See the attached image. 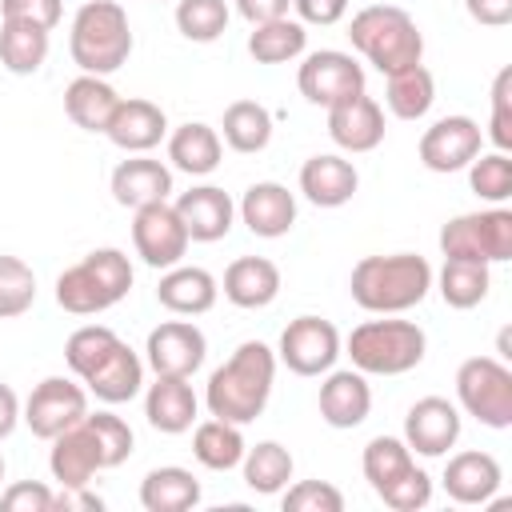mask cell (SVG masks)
<instances>
[{
	"label": "cell",
	"instance_id": "obj_1",
	"mask_svg": "<svg viewBox=\"0 0 512 512\" xmlns=\"http://www.w3.org/2000/svg\"><path fill=\"white\" fill-rule=\"evenodd\" d=\"M276 384V352L260 340H244L204 384L208 416H220L228 424H252L264 416Z\"/></svg>",
	"mask_w": 512,
	"mask_h": 512
},
{
	"label": "cell",
	"instance_id": "obj_11",
	"mask_svg": "<svg viewBox=\"0 0 512 512\" xmlns=\"http://www.w3.org/2000/svg\"><path fill=\"white\" fill-rule=\"evenodd\" d=\"M188 244H192V236L168 200H156V204H144L132 212V248L148 268L164 272V268L180 264Z\"/></svg>",
	"mask_w": 512,
	"mask_h": 512
},
{
	"label": "cell",
	"instance_id": "obj_21",
	"mask_svg": "<svg viewBox=\"0 0 512 512\" xmlns=\"http://www.w3.org/2000/svg\"><path fill=\"white\" fill-rule=\"evenodd\" d=\"M440 484H444L448 500H456V504H488L504 484V468L492 452L468 448V452L448 456Z\"/></svg>",
	"mask_w": 512,
	"mask_h": 512
},
{
	"label": "cell",
	"instance_id": "obj_6",
	"mask_svg": "<svg viewBox=\"0 0 512 512\" xmlns=\"http://www.w3.org/2000/svg\"><path fill=\"white\" fill-rule=\"evenodd\" d=\"M344 352H348L352 368H360L364 376H404V372L420 368V360L428 352V336L416 320L376 316L348 332Z\"/></svg>",
	"mask_w": 512,
	"mask_h": 512
},
{
	"label": "cell",
	"instance_id": "obj_50",
	"mask_svg": "<svg viewBox=\"0 0 512 512\" xmlns=\"http://www.w3.org/2000/svg\"><path fill=\"white\" fill-rule=\"evenodd\" d=\"M300 24H316V28H332L348 16V0H292Z\"/></svg>",
	"mask_w": 512,
	"mask_h": 512
},
{
	"label": "cell",
	"instance_id": "obj_9",
	"mask_svg": "<svg viewBox=\"0 0 512 512\" xmlns=\"http://www.w3.org/2000/svg\"><path fill=\"white\" fill-rule=\"evenodd\" d=\"M340 352H344V336H340V328L332 320H324V316H296L280 332L276 364H284L296 376H324L328 368H336Z\"/></svg>",
	"mask_w": 512,
	"mask_h": 512
},
{
	"label": "cell",
	"instance_id": "obj_38",
	"mask_svg": "<svg viewBox=\"0 0 512 512\" xmlns=\"http://www.w3.org/2000/svg\"><path fill=\"white\" fill-rule=\"evenodd\" d=\"M48 32L32 28V24H16V20H0V64L12 76H32L44 68L48 60Z\"/></svg>",
	"mask_w": 512,
	"mask_h": 512
},
{
	"label": "cell",
	"instance_id": "obj_52",
	"mask_svg": "<svg viewBox=\"0 0 512 512\" xmlns=\"http://www.w3.org/2000/svg\"><path fill=\"white\" fill-rule=\"evenodd\" d=\"M468 16L484 28H504L512 24V0H464Z\"/></svg>",
	"mask_w": 512,
	"mask_h": 512
},
{
	"label": "cell",
	"instance_id": "obj_29",
	"mask_svg": "<svg viewBox=\"0 0 512 512\" xmlns=\"http://www.w3.org/2000/svg\"><path fill=\"white\" fill-rule=\"evenodd\" d=\"M220 156H224V140L204 120H188V124H180V128L168 132V160L184 176H208V172H216L220 168Z\"/></svg>",
	"mask_w": 512,
	"mask_h": 512
},
{
	"label": "cell",
	"instance_id": "obj_49",
	"mask_svg": "<svg viewBox=\"0 0 512 512\" xmlns=\"http://www.w3.org/2000/svg\"><path fill=\"white\" fill-rule=\"evenodd\" d=\"M52 488L40 480H16L0 492V508L4 512H52Z\"/></svg>",
	"mask_w": 512,
	"mask_h": 512
},
{
	"label": "cell",
	"instance_id": "obj_40",
	"mask_svg": "<svg viewBox=\"0 0 512 512\" xmlns=\"http://www.w3.org/2000/svg\"><path fill=\"white\" fill-rule=\"evenodd\" d=\"M232 12L228 0H176V28L192 44H212L224 36Z\"/></svg>",
	"mask_w": 512,
	"mask_h": 512
},
{
	"label": "cell",
	"instance_id": "obj_12",
	"mask_svg": "<svg viewBox=\"0 0 512 512\" xmlns=\"http://www.w3.org/2000/svg\"><path fill=\"white\" fill-rule=\"evenodd\" d=\"M296 88L308 104L316 108H332L356 92H364V68L352 60V52L340 48H320L308 52L300 72H296Z\"/></svg>",
	"mask_w": 512,
	"mask_h": 512
},
{
	"label": "cell",
	"instance_id": "obj_51",
	"mask_svg": "<svg viewBox=\"0 0 512 512\" xmlns=\"http://www.w3.org/2000/svg\"><path fill=\"white\" fill-rule=\"evenodd\" d=\"M104 500L88 488V484H76V488H60L52 496V512H100Z\"/></svg>",
	"mask_w": 512,
	"mask_h": 512
},
{
	"label": "cell",
	"instance_id": "obj_14",
	"mask_svg": "<svg viewBox=\"0 0 512 512\" xmlns=\"http://www.w3.org/2000/svg\"><path fill=\"white\" fill-rule=\"evenodd\" d=\"M208 356V336L196 328V320H164L144 340V364L156 376H196Z\"/></svg>",
	"mask_w": 512,
	"mask_h": 512
},
{
	"label": "cell",
	"instance_id": "obj_18",
	"mask_svg": "<svg viewBox=\"0 0 512 512\" xmlns=\"http://www.w3.org/2000/svg\"><path fill=\"white\" fill-rule=\"evenodd\" d=\"M328 136L340 152H372L384 144V108L368 92H356L328 108Z\"/></svg>",
	"mask_w": 512,
	"mask_h": 512
},
{
	"label": "cell",
	"instance_id": "obj_45",
	"mask_svg": "<svg viewBox=\"0 0 512 512\" xmlns=\"http://www.w3.org/2000/svg\"><path fill=\"white\" fill-rule=\"evenodd\" d=\"M88 424L96 432V444L104 452V464L108 468H120L132 456V448H136V436H132L128 420L116 416V412H88Z\"/></svg>",
	"mask_w": 512,
	"mask_h": 512
},
{
	"label": "cell",
	"instance_id": "obj_47",
	"mask_svg": "<svg viewBox=\"0 0 512 512\" xmlns=\"http://www.w3.org/2000/svg\"><path fill=\"white\" fill-rule=\"evenodd\" d=\"M508 84H512V68H500L496 80H492V124H488V136H492L496 152L512 148V96H508Z\"/></svg>",
	"mask_w": 512,
	"mask_h": 512
},
{
	"label": "cell",
	"instance_id": "obj_33",
	"mask_svg": "<svg viewBox=\"0 0 512 512\" xmlns=\"http://www.w3.org/2000/svg\"><path fill=\"white\" fill-rule=\"evenodd\" d=\"M244 448L248 444H244L240 424H228L220 416H208V420H200L192 428V456L208 472H232V468H240Z\"/></svg>",
	"mask_w": 512,
	"mask_h": 512
},
{
	"label": "cell",
	"instance_id": "obj_4",
	"mask_svg": "<svg viewBox=\"0 0 512 512\" xmlns=\"http://www.w3.org/2000/svg\"><path fill=\"white\" fill-rule=\"evenodd\" d=\"M132 260L120 248H92L56 276V304L68 316H100L132 292Z\"/></svg>",
	"mask_w": 512,
	"mask_h": 512
},
{
	"label": "cell",
	"instance_id": "obj_19",
	"mask_svg": "<svg viewBox=\"0 0 512 512\" xmlns=\"http://www.w3.org/2000/svg\"><path fill=\"white\" fill-rule=\"evenodd\" d=\"M236 216L244 220V228H248L252 236H260V240H280V236H288L292 224H296V196H292L284 184H276V180H256V184L240 196Z\"/></svg>",
	"mask_w": 512,
	"mask_h": 512
},
{
	"label": "cell",
	"instance_id": "obj_37",
	"mask_svg": "<svg viewBox=\"0 0 512 512\" xmlns=\"http://www.w3.org/2000/svg\"><path fill=\"white\" fill-rule=\"evenodd\" d=\"M308 52V28L300 20H268V24H256L252 36H248V56L256 64H292Z\"/></svg>",
	"mask_w": 512,
	"mask_h": 512
},
{
	"label": "cell",
	"instance_id": "obj_26",
	"mask_svg": "<svg viewBox=\"0 0 512 512\" xmlns=\"http://www.w3.org/2000/svg\"><path fill=\"white\" fill-rule=\"evenodd\" d=\"M196 412H200V400H196L188 376H156L144 392V416L164 436L192 432Z\"/></svg>",
	"mask_w": 512,
	"mask_h": 512
},
{
	"label": "cell",
	"instance_id": "obj_7",
	"mask_svg": "<svg viewBox=\"0 0 512 512\" xmlns=\"http://www.w3.org/2000/svg\"><path fill=\"white\" fill-rule=\"evenodd\" d=\"M440 256L444 260H484L504 264L512 260V212L504 204L460 212L440 228Z\"/></svg>",
	"mask_w": 512,
	"mask_h": 512
},
{
	"label": "cell",
	"instance_id": "obj_39",
	"mask_svg": "<svg viewBox=\"0 0 512 512\" xmlns=\"http://www.w3.org/2000/svg\"><path fill=\"white\" fill-rule=\"evenodd\" d=\"M412 464H416V456L404 444V436H372L364 444V456H360V468H364V480H368L372 492H380L384 484L404 476Z\"/></svg>",
	"mask_w": 512,
	"mask_h": 512
},
{
	"label": "cell",
	"instance_id": "obj_46",
	"mask_svg": "<svg viewBox=\"0 0 512 512\" xmlns=\"http://www.w3.org/2000/svg\"><path fill=\"white\" fill-rule=\"evenodd\" d=\"M376 496H380L392 512H416V508H424V504L432 500V476L412 464L404 476H396L392 484H384Z\"/></svg>",
	"mask_w": 512,
	"mask_h": 512
},
{
	"label": "cell",
	"instance_id": "obj_23",
	"mask_svg": "<svg viewBox=\"0 0 512 512\" xmlns=\"http://www.w3.org/2000/svg\"><path fill=\"white\" fill-rule=\"evenodd\" d=\"M112 200L120 208H144V204H156V200H168L172 196V168L164 160H152L148 152H136L128 160H120L112 168Z\"/></svg>",
	"mask_w": 512,
	"mask_h": 512
},
{
	"label": "cell",
	"instance_id": "obj_53",
	"mask_svg": "<svg viewBox=\"0 0 512 512\" xmlns=\"http://www.w3.org/2000/svg\"><path fill=\"white\" fill-rule=\"evenodd\" d=\"M288 8H292V0H236V12H240L252 28L288 16Z\"/></svg>",
	"mask_w": 512,
	"mask_h": 512
},
{
	"label": "cell",
	"instance_id": "obj_42",
	"mask_svg": "<svg viewBox=\"0 0 512 512\" xmlns=\"http://www.w3.org/2000/svg\"><path fill=\"white\" fill-rule=\"evenodd\" d=\"M468 188L484 204H508L512 200V160H508V152H480L468 164Z\"/></svg>",
	"mask_w": 512,
	"mask_h": 512
},
{
	"label": "cell",
	"instance_id": "obj_25",
	"mask_svg": "<svg viewBox=\"0 0 512 512\" xmlns=\"http://www.w3.org/2000/svg\"><path fill=\"white\" fill-rule=\"evenodd\" d=\"M216 296H220L216 276L208 268H196V264H184V260L164 268V276L156 284V300L172 316H204V312L216 308Z\"/></svg>",
	"mask_w": 512,
	"mask_h": 512
},
{
	"label": "cell",
	"instance_id": "obj_55",
	"mask_svg": "<svg viewBox=\"0 0 512 512\" xmlns=\"http://www.w3.org/2000/svg\"><path fill=\"white\" fill-rule=\"evenodd\" d=\"M0 484H4V452H0Z\"/></svg>",
	"mask_w": 512,
	"mask_h": 512
},
{
	"label": "cell",
	"instance_id": "obj_31",
	"mask_svg": "<svg viewBox=\"0 0 512 512\" xmlns=\"http://www.w3.org/2000/svg\"><path fill=\"white\" fill-rule=\"evenodd\" d=\"M196 504H200V480L180 464L152 468L140 480V508L144 512H188Z\"/></svg>",
	"mask_w": 512,
	"mask_h": 512
},
{
	"label": "cell",
	"instance_id": "obj_24",
	"mask_svg": "<svg viewBox=\"0 0 512 512\" xmlns=\"http://www.w3.org/2000/svg\"><path fill=\"white\" fill-rule=\"evenodd\" d=\"M356 188H360V172L340 152H320L300 164V192L316 208H340L356 196Z\"/></svg>",
	"mask_w": 512,
	"mask_h": 512
},
{
	"label": "cell",
	"instance_id": "obj_13",
	"mask_svg": "<svg viewBox=\"0 0 512 512\" xmlns=\"http://www.w3.org/2000/svg\"><path fill=\"white\" fill-rule=\"evenodd\" d=\"M484 148V132L472 116H440L436 124L424 128L416 152H420V164L428 172H464Z\"/></svg>",
	"mask_w": 512,
	"mask_h": 512
},
{
	"label": "cell",
	"instance_id": "obj_43",
	"mask_svg": "<svg viewBox=\"0 0 512 512\" xmlns=\"http://www.w3.org/2000/svg\"><path fill=\"white\" fill-rule=\"evenodd\" d=\"M116 344H120V336H116L108 324H84V328H76V332L64 340V360H68L72 376L84 380Z\"/></svg>",
	"mask_w": 512,
	"mask_h": 512
},
{
	"label": "cell",
	"instance_id": "obj_5",
	"mask_svg": "<svg viewBox=\"0 0 512 512\" xmlns=\"http://www.w3.org/2000/svg\"><path fill=\"white\" fill-rule=\"evenodd\" d=\"M348 40L380 76H392V72L424 60V32L396 4L360 8L352 16V24H348Z\"/></svg>",
	"mask_w": 512,
	"mask_h": 512
},
{
	"label": "cell",
	"instance_id": "obj_48",
	"mask_svg": "<svg viewBox=\"0 0 512 512\" xmlns=\"http://www.w3.org/2000/svg\"><path fill=\"white\" fill-rule=\"evenodd\" d=\"M64 16L60 0H0V20H16V24H32L52 32Z\"/></svg>",
	"mask_w": 512,
	"mask_h": 512
},
{
	"label": "cell",
	"instance_id": "obj_27",
	"mask_svg": "<svg viewBox=\"0 0 512 512\" xmlns=\"http://www.w3.org/2000/svg\"><path fill=\"white\" fill-rule=\"evenodd\" d=\"M224 300L244 308V312H256V308H268L276 296H280V268L268 260V256H240L224 268Z\"/></svg>",
	"mask_w": 512,
	"mask_h": 512
},
{
	"label": "cell",
	"instance_id": "obj_36",
	"mask_svg": "<svg viewBox=\"0 0 512 512\" xmlns=\"http://www.w3.org/2000/svg\"><path fill=\"white\" fill-rule=\"evenodd\" d=\"M240 472L256 496H280L296 472V460L280 440H260L256 448H244Z\"/></svg>",
	"mask_w": 512,
	"mask_h": 512
},
{
	"label": "cell",
	"instance_id": "obj_28",
	"mask_svg": "<svg viewBox=\"0 0 512 512\" xmlns=\"http://www.w3.org/2000/svg\"><path fill=\"white\" fill-rule=\"evenodd\" d=\"M100 404H128L144 388V360L120 340L84 380H80Z\"/></svg>",
	"mask_w": 512,
	"mask_h": 512
},
{
	"label": "cell",
	"instance_id": "obj_10",
	"mask_svg": "<svg viewBox=\"0 0 512 512\" xmlns=\"http://www.w3.org/2000/svg\"><path fill=\"white\" fill-rule=\"evenodd\" d=\"M84 416H88V388H80L68 376H44L20 404V420L36 440H56L64 428L80 424Z\"/></svg>",
	"mask_w": 512,
	"mask_h": 512
},
{
	"label": "cell",
	"instance_id": "obj_2",
	"mask_svg": "<svg viewBox=\"0 0 512 512\" xmlns=\"http://www.w3.org/2000/svg\"><path fill=\"white\" fill-rule=\"evenodd\" d=\"M432 264L416 252H388V256H360L348 276L352 300L372 316H400L432 292Z\"/></svg>",
	"mask_w": 512,
	"mask_h": 512
},
{
	"label": "cell",
	"instance_id": "obj_44",
	"mask_svg": "<svg viewBox=\"0 0 512 512\" xmlns=\"http://www.w3.org/2000/svg\"><path fill=\"white\" fill-rule=\"evenodd\" d=\"M284 512H344V492L328 480H296L280 492Z\"/></svg>",
	"mask_w": 512,
	"mask_h": 512
},
{
	"label": "cell",
	"instance_id": "obj_3",
	"mask_svg": "<svg viewBox=\"0 0 512 512\" xmlns=\"http://www.w3.org/2000/svg\"><path fill=\"white\" fill-rule=\"evenodd\" d=\"M132 24L116 0H84L68 28L72 64L88 76H112L132 56Z\"/></svg>",
	"mask_w": 512,
	"mask_h": 512
},
{
	"label": "cell",
	"instance_id": "obj_54",
	"mask_svg": "<svg viewBox=\"0 0 512 512\" xmlns=\"http://www.w3.org/2000/svg\"><path fill=\"white\" fill-rule=\"evenodd\" d=\"M20 424V396L12 392V384L0 380V440H8Z\"/></svg>",
	"mask_w": 512,
	"mask_h": 512
},
{
	"label": "cell",
	"instance_id": "obj_17",
	"mask_svg": "<svg viewBox=\"0 0 512 512\" xmlns=\"http://www.w3.org/2000/svg\"><path fill=\"white\" fill-rule=\"evenodd\" d=\"M52 452H48V472L60 488H76V484H92L96 472H108L104 464V452L96 444V432L88 424V416L72 428H64L56 440H48Z\"/></svg>",
	"mask_w": 512,
	"mask_h": 512
},
{
	"label": "cell",
	"instance_id": "obj_20",
	"mask_svg": "<svg viewBox=\"0 0 512 512\" xmlns=\"http://www.w3.org/2000/svg\"><path fill=\"white\" fill-rule=\"evenodd\" d=\"M172 208L180 212V220H184V228H188V236H192L196 244H216V240H224V236L232 232V224H236V204H232V196H228L224 188H216V184H196V188L180 192Z\"/></svg>",
	"mask_w": 512,
	"mask_h": 512
},
{
	"label": "cell",
	"instance_id": "obj_8",
	"mask_svg": "<svg viewBox=\"0 0 512 512\" xmlns=\"http://www.w3.org/2000/svg\"><path fill=\"white\" fill-rule=\"evenodd\" d=\"M456 408L484 428H512V368L496 356H468L456 368Z\"/></svg>",
	"mask_w": 512,
	"mask_h": 512
},
{
	"label": "cell",
	"instance_id": "obj_35",
	"mask_svg": "<svg viewBox=\"0 0 512 512\" xmlns=\"http://www.w3.org/2000/svg\"><path fill=\"white\" fill-rule=\"evenodd\" d=\"M432 284L440 288V300L448 308L468 312V308L488 300L492 264H484V260H444V268H440V276H432Z\"/></svg>",
	"mask_w": 512,
	"mask_h": 512
},
{
	"label": "cell",
	"instance_id": "obj_32",
	"mask_svg": "<svg viewBox=\"0 0 512 512\" xmlns=\"http://www.w3.org/2000/svg\"><path fill=\"white\" fill-rule=\"evenodd\" d=\"M220 140L240 152V156H256L272 144V112L260 104V100H232L224 108V120H220Z\"/></svg>",
	"mask_w": 512,
	"mask_h": 512
},
{
	"label": "cell",
	"instance_id": "obj_30",
	"mask_svg": "<svg viewBox=\"0 0 512 512\" xmlns=\"http://www.w3.org/2000/svg\"><path fill=\"white\" fill-rule=\"evenodd\" d=\"M116 104H120V92L108 84V76H88V72H80V76L64 88V112H68V120H72L76 128H84V132H104L108 120H112V112H116Z\"/></svg>",
	"mask_w": 512,
	"mask_h": 512
},
{
	"label": "cell",
	"instance_id": "obj_22",
	"mask_svg": "<svg viewBox=\"0 0 512 512\" xmlns=\"http://www.w3.org/2000/svg\"><path fill=\"white\" fill-rule=\"evenodd\" d=\"M104 136H108L120 152H128V156L152 152V148L168 136V116H164L160 104H152V100H144V96H128V100L120 96V104H116V112H112Z\"/></svg>",
	"mask_w": 512,
	"mask_h": 512
},
{
	"label": "cell",
	"instance_id": "obj_34",
	"mask_svg": "<svg viewBox=\"0 0 512 512\" xmlns=\"http://www.w3.org/2000/svg\"><path fill=\"white\" fill-rule=\"evenodd\" d=\"M384 104L396 120H424L436 104V76L424 68V64H408L400 72L388 76V88H384Z\"/></svg>",
	"mask_w": 512,
	"mask_h": 512
},
{
	"label": "cell",
	"instance_id": "obj_41",
	"mask_svg": "<svg viewBox=\"0 0 512 512\" xmlns=\"http://www.w3.org/2000/svg\"><path fill=\"white\" fill-rule=\"evenodd\" d=\"M36 304V272L12 256L0 252V320H16Z\"/></svg>",
	"mask_w": 512,
	"mask_h": 512
},
{
	"label": "cell",
	"instance_id": "obj_15",
	"mask_svg": "<svg viewBox=\"0 0 512 512\" xmlns=\"http://www.w3.org/2000/svg\"><path fill=\"white\" fill-rule=\"evenodd\" d=\"M460 428V408L444 396H420L404 412V444L412 448V456H448V448H456L460 440Z\"/></svg>",
	"mask_w": 512,
	"mask_h": 512
},
{
	"label": "cell",
	"instance_id": "obj_16",
	"mask_svg": "<svg viewBox=\"0 0 512 512\" xmlns=\"http://www.w3.org/2000/svg\"><path fill=\"white\" fill-rule=\"evenodd\" d=\"M320 420L328 428H360L372 412V384L360 368H328L320 396H316Z\"/></svg>",
	"mask_w": 512,
	"mask_h": 512
}]
</instances>
